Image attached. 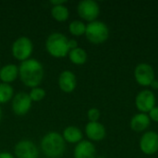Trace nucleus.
Segmentation results:
<instances>
[{
  "label": "nucleus",
  "mask_w": 158,
  "mask_h": 158,
  "mask_svg": "<svg viewBox=\"0 0 158 158\" xmlns=\"http://www.w3.org/2000/svg\"><path fill=\"white\" fill-rule=\"evenodd\" d=\"M51 15L55 20L58 22H64L69 17V10L65 5L55 6L51 8Z\"/></svg>",
  "instance_id": "nucleus-19"
},
{
  "label": "nucleus",
  "mask_w": 158,
  "mask_h": 158,
  "mask_svg": "<svg viewBox=\"0 0 158 158\" xmlns=\"http://www.w3.org/2000/svg\"><path fill=\"white\" fill-rule=\"evenodd\" d=\"M32 101L30 98L29 94L25 92H19L16 94L11 100V109L17 116L26 115L31 108Z\"/></svg>",
  "instance_id": "nucleus-7"
},
{
  "label": "nucleus",
  "mask_w": 158,
  "mask_h": 158,
  "mask_svg": "<svg viewBox=\"0 0 158 158\" xmlns=\"http://www.w3.org/2000/svg\"><path fill=\"white\" fill-rule=\"evenodd\" d=\"M47 53L53 57L62 58L69 55V38L61 32H52L45 41Z\"/></svg>",
  "instance_id": "nucleus-3"
},
{
  "label": "nucleus",
  "mask_w": 158,
  "mask_h": 158,
  "mask_svg": "<svg viewBox=\"0 0 158 158\" xmlns=\"http://www.w3.org/2000/svg\"><path fill=\"white\" fill-rule=\"evenodd\" d=\"M38 155L37 146L30 140H21L14 147V156L17 158H37Z\"/></svg>",
  "instance_id": "nucleus-10"
},
{
  "label": "nucleus",
  "mask_w": 158,
  "mask_h": 158,
  "mask_svg": "<svg viewBox=\"0 0 158 158\" xmlns=\"http://www.w3.org/2000/svg\"><path fill=\"white\" fill-rule=\"evenodd\" d=\"M19 77L25 86L31 89L39 87L44 77V66L35 58L20 62L19 66Z\"/></svg>",
  "instance_id": "nucleus-1"
},
{
  "label": "nucleus",
  "mask_w": 158,
  "mask_h": 158,
  "mask_svg": "<svg viewBox=\"0 0 158 158\" xmlns=\"http://www.w3.org/2000/svg\"><path fill=\"white\" fill-rule=\"evenodd\" d=\"M151 87H152V89H154V90H158V80H154L153 81V82L151 83V85H150Z\"/></svg>",
  "instance_id": "nucleus-28"
},
{
  "label": "nucleus",
  "mask_w": 158,
  "mask_h": 158,
  "mask_svg": "<svg viewBox=\"0 0 158 158\" xmlns=\"http://www.w3.org/2000/svg\"><path fill=\"white\" fill-rule=\"evenodd\" d=\"M66 3H67L66 0H51V1H50V4L52 5V6H60V5H65Z\"/></svg>",
  "instance_id": "nucleus-26"
},
{
  "label": "nucleus",
  "mask_w": 158,
  "mask_h": 158,
  "mask_svg": "<svg viewBox=\"0 0 158 158\" xmlns=\"http://www.w3.org/2000/svg\"><path fill=\"white\" fill-rule=\"evenodd\" d=\"M69 58L74 65H83L86 63L88 55L86 51L81 47H77L69 52Z\"/></svg>",
  "instance_id": "nucleus-18"
},
{
  "label": "nucleus",
  "mask_w": 158,
  "mask_h": 158,
  "mask_svg": "<svg viewBox=\"0 0 158 158\" xmlns=\"http://www.w3.org/2000/svg\"><path fill=\"white\" fill-rule=\"evenodd\" d=\"M74 158H96V149L91 141L82 140L76 144L73 151Z\"/></svg>",
  "instance_id": "nucleus-14"
},
{
  "label": "nucleus",
  "mask_w": 158,
  "mask_h": 158,
  "mask_svg": "<svg viewBox=\"0 0 158 158\" xmlns=\"http://www.w3.org/2000/svg\"><path fill=\"white\" fill-rule=\"evenodd\" d=\"M19 77V66L9 63L0 69V81L4 83L10 84Z\"/></svg>",
  "instance_id": "nucleus-15"
},
{
  "label": "nucleus",
  "mask_w": 158,
  "mask_h": 158,
  "mask_svg": "<svg viewBox=\"0 0 158 158\" xmlns=\"http://www.w3.org/2000/svg\"><path fill=\"white\" fill-rule=\"evenodd\" d=\"M140 148L147 156L156 154L158 151V133L156 131H147L143 134L140 140Z\"/></svg>",
  "instance_id": "nucleus-11"
},
{
  "label": "nucleus",
  "mask_w": 158,
  "mask_h": 158,
  "mask_svg": "<svg viewBox=\"0 0 158 158\" xmlns=\"http://www.w3.org/2000/svg\"><path fill=\"white\" fill-rule=\"evenodd\" d=\"M151 123L149 116L145 113H138L132 117L131 119V128L136 132H142L145 131Z\"/></svg>",
  "instance_id": "nucleus-16"
},
{
  "label": "nucleus",
  "mask_w": 158,
  "mask_h": 158,
  "mask_svg": "<svg viewBox=\"0 0 158 158\" xmlns=\"http://www.w3.org/2000/svg\"><path fill=\"white\" fill-rule=\"evenodd\" d=\"M134 78L138 84L141 86H150L156 79L155 70L148 63H141L136 66L134 69Z\"/></svg>",
  "instance_id": "nucleus-8"
},
{
  "label": "nucleus",
  "mask_w": 158,
  "mask_h": 158,
  "mask_svg": "<svg viewBox=\"0 0 158 158\" xmlns=\"http://www.w3.org/2000/svg\"><path fill=\"white\" fill-rule=\"evenodd\" d=\"M62 137L65 140L66 143H72V144H78L82 141L83 134L81 129H79L76 126H68L64 129L62 132Z\"/></svg>",
  "instance_id": "nucleus-17"
},
{
  "label": "nucleus",
  "mask_w": 158,
  "mask_h": 158,
  "mask_svg": "<svg viewBox=\"0 0 158 158\" xmlns=\"http://www.w3.org/2000/svg\"><path fill=\"white\" fill-rule=\"evenodd\" d=\"M69 31L70 34L73 35V36H77V37L78 36H81V35L85 34L86 25L81 20L75 19V20H72L69 23Z\"/></svg>",
  "instance_id": "nucleus-21"
},
{
  "label": "nucleus",
  "mask_w": 158,
  "mask_h": 158,
  "mask_svg": "<svg viewBox=\"0 0 158 158\" xmlns=\"http://www.w3.org/2000/svg\"><path fill=\"white\" fill-rule=\"evenodd\" d=\"M77 47H79L78 46V42L75 39H69V51L72 50V49H75Z\"/></svg>",
  "instance_id": "nucleus-25"
},
{
  "label": "nucleus",
  "mask_w": 158,
  "mask_h": 158,
  "mask_svg": "<svg viewBox=\"0 0 158 158\" xmlns=\"http://www.w3.org/2000/svg\"><path fill=\"white\" fill-rule=\"evenodd\" d=\"M86 39L94 44H101L109 37V29L106 23L100 20L89 22L85 31Z\"/></svg>",
  "instance_id": "nucleus-4"
},
{
  "label": "nucleus",
  "mask_w": 158,
  "mask_h": 158,
  "mask_svg": "<svg viewBox=\"0 0 158 158\" xmlns=\"http://www.w3.org/2000/svg\"><path fill=\"white\" fill-rule=\"evenodd\" d=\"M29 95L32 102H40L45 97L46 93H45L44 89H43L41 87H35L31 90Z\"/></svg>",
  "instance_id": "nucleus-22"
},
{
  "label": "nucleus",
  "mask_w": 158,
  "mask_h": 158,
  "mask_svg": "<svg viewBox=\"0 0 158 158\" xmlns=\"http://www.w3.org/2000/svg\"><path fill=\"white\" fill-rule=\"evenodd\" d=\"M85 134L90 141L93 142H101L105 139L106 131L105 126L97 122H88L85 126Z\"/></svg>",
  "instance_id": "nucleus-13"
},
{
  "label": "nucleus",
  "mask_w": 158,
  "mask_h": 158,
  "mask_svg": "<svg viewBox=\"0 0 158 158\" xmlns=\"http://www.w3.org/2000/svg\"><path fill=\"white\" fill-rule=\"evenodd\" d=\"M77 12L83 20L93 22L96 20L100 14V6L94 0H82L77 6Z\"/></svg>",
  "instance_id": "nucleus-6"
},
{
  "label": "nucleus",
  "mask_w": 158,
  "mask_h": 158,
  "mask_svg": "<svg viewBox=\"0 0 158 158\" xmlns=\"http://www.w3.org/2000/svg\"><path fill=\"white\" fill-rule=\"evenodd\" d=\"M33 52V44L27 36H19L11 45V53L15 59L23 62L31 58Z\"/></svg>",
  "instance_id": "nucleus-5"
},
{
  "label": "nucleus",
  "mask_w": 158,
  "mask_h": 158,
  "mask_svg": "<svg viewBox=\"0 0 158 158\" xmlns=\"http://www.w3.org/2000/svg\"><path fill=\"white\" fill-rule=\"evenodd\" d=\"M96 158H105V157H103V156H99V157H96Z\"/></svg>",
  "instance_id": "nucleus-30"
},
{
  "label": "nucleus",
  "mask_w": 158,
  "mask_h": 158,
  "mask_svg": "<svg viewBox=\"0 0 158 158\" xmlns=\"http://www.w3.org/2000/svg\"><path fill=\"white\" fill-rule=\"evenodd\" d=\"M45 158H47V157H45Z\"/></svg>",
  "instance_id": "nucleus-31"
},
{
  "label": "nucleus",
  "mask_w": 158,
  "mask_h": 158,
  "mask_svg": "<svg viewBox=\"0 0 158 158\" xmlns=\"http://www.w3.org/2000/svg\"><path fill=\"white\" fill-rule=\"evenodd\" d=\"M58 87L59 89L66 93V94H70L72 93L77 86V78L74 72L71 70H63L59 76H58Z\"/></svg>",
  "instance_id": "nucleus-12"
},
{
  "label": "nucleus",
  "mask_w": 158,
  "mask_h": 158,
  "mask_svg": "<svg viewBox=\"0 0 158 158\" xmlns=\"http://www.w3.org/2000/svg\"><path fill=\"white\" fill-rule=\"evenodd\" d=\"M40 147L47 158H60L66 151V142L59 132L49 131L42 138Z\"/></svg>",
  "instance_id": "nucleus-2"
},
{
  "label": "nucleus",
  "mask_w": 158,
  "mask_h": 158,
  "mask_svg": "<svg viewBox=\"0 0 158 158\" xmlns=\"http://www.w3.org/2000/svg\"><path fill=\"white\" fill-rule=\"evenodd\" d=\"M87 117H88V119L90 120V122H97L101 117L100 110L96 107L90 108L87 112Z\"/></svg>",
  "instance_id": "nucleus-23"
},
{
  "label": "nucleus",
  "mask_w": 158,
  "mask_h": 158,
  "mask_svg": "<svg viewBox=\"0 0 158 158\" xmlns=\"http://www.w3.org/2000/svg\"><path fill=\"white\" fill-rule=\"evenodd\" d=\"M14 96V89L10 84L0 82V105H4Z\"/></svg>",
  "instance_id": "nucleus-20"
},
{
  "label": "nucleus",
  "mask_w": 158,
  "mask_h": 158,
  "mask_svg": "<svg viewBox=\"0 0 158 158\" xmlns=\"http://www.w3.org/2000/svg\"><path fill=\"white\" fill-rule=\"evenodd\" d=\"M149 118L151 120L158 122V106H155L150 112H149Z\"/></svg>",
  "instance_id": "nucleus-24"
},
{
  "label": "nucleus",
  "mask_w": 158,
  "mask_h": 158,
  "mask_svg": "<svg viewBox=\"0 0 158 158\" xmlns=\"http://www.w3.org/2000/svg\"><path fill=\"white\" fill-rule=\"evenodd\" d=\"M2 116H3V112H2V108L0 106V122H1V119H2Z\"/></svg>",
  "instance_id": "nucleus-29"
},
{
  "label": "nucleus",
  "mask_w": 158,
  "mask_h": 158,
  "mask_svg": "<svg viewBox=\"0 0 158 158\" xmlns=\"http://www.w3.org/2000/svg\"><path fill=\"white\" fill-rule=\"evenodd\" d=\"M0 158H15V156L8 152H1L0 153Z\"/></svg>",
  "instance_id": "nucleus-27"
},
{
  "label": "nucleus",
  "mask_w": 158,
  "mask_h": 158,
  "mask_svg": "<svg viewBox=\"0 0 158 158\" xmlns=\"http://www.w3.org/2000/svg\"><path fill=\"white\" fill-rule=\"evenodd\" d=\"M156 95L151 90L140 92L135 98V106L141 113H149L156 106Z\"/></svg>",
  "instance_id": "nucleus-9"
}]
</instances>
